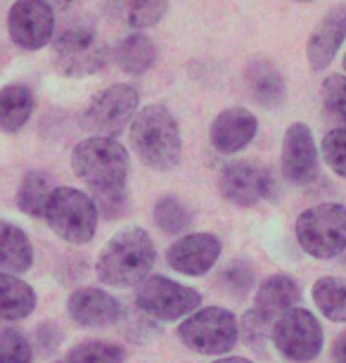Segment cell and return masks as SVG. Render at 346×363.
I'll use <instances>...</instances> for the list:
<instances>
[{
	"mask_svg": "<svg viewBox=\"0 0 346 363\" xmlns=\"http://www.w3.org/2000/svg\"><path fill=\"white\" fill-rule=\"evenodd\" d=\"M154 242L142 228H124L110 238L98 257L95 271L110 287H133L150 276L154 266Z\"/></svg>",
	"mask_w": 346,
	"mask_h": 363,
	"instance_id": "6da1fadb",
	"label": "cell"
},
{
	"mask_svg": "<svg viewBox=\"0 0 346 363\" xmlns=\"http://www.w3.org/2000/svg\"><path fill=\"white\" fill-rule=\"evenodd\" d=\"M131 143L138 157L150 169L171 171L180 164V128L166 107L147 105L138 109L131 124Z\"/></svg>",
	"mask_w": 346,
	"mask_h": 363,
	"instance_id": "7a4b0ae2",
	"label": "cell"
},
{
	"mask_svg": "<svg viewBox=\"0 0 346 363\" xmlns=\"http://www.w3.org/2000/svg\"><path fill=\"white\" fill-rule=\"evenodd\" d=\"M71 169L91 190L124 188L131 174V157L117 138L91 135L74 147Z\"/></svg>",
	"mask_w": 346,
	"mask_h": 363,
	"instance_id": "3957f363",
	"label": "cell"
},
{
	"mask_svg": "<svg viewBox=\"0 0 346 363\" xmlns=\"http://www.w3.org/2000/svg\"><path fill=\"white\" fill-rule=\"evenodd\" d=\"M52 65L67 79H86L110 65V48L88 26L67 29L52 38Z\"/></svg>",
	"mask_w": 346,
	"mask_h": 363,
	"instance_id": "277c9868",
	"label": "cell"
},
{
	"mask_svg": "<svg viewBox=\"0 0 346 363\" xmlns=\"http://www.w3.org/2000/svg\"><path fill=\"white\" fill-rule=\"evenodd\" d=\"M296 238L306 255L332 259L346 250V207L337 202L316 204L296 218Z\"/></svg>",
	"mask_w": 346,
	"mask_h": 363,
	"instance_id": "5b68a950",
	"label": "cell"
},
{
	"mask_svg": "<svg viewBox=\"0 0 346 363\" xmlns=\"http://www.w3.org/2000/svg\"><path fill=\"white\" fill-rule=\"evenodd\" d=\"M45 221L64 242L86 245L98 228V209L91 195L76 188H55L45 207Z\"/></svg>",
	"mask_w": 346,
	"mask_h": 363,
	"instance_id": "8992f818",
	"label": "cell"
},
{
	"mask_svg": "<svg viewBox=\"0 0 346 363\" xmlns=\"http://www.w3.org/2000/svg\"><path fill=\"white\" fill-rule=\"evenodd\" d=\"M178 337L183 345L197 354L219 356L228 354L235 347L237 337H240V325L228 309L207 306V309L195 311L188 320H183Z\"/></svg>",
	"mask_w": 346,
	"mask_h": 363,
	"instance_id": "52a82bcc",
	"label": "cell"
},
{
	"mask_svg": "<svg viewBox=\"0 0 346 363\" xmlns=\"http://www.w3.org/2000/svg\"><path fill=\"white\" fill-rule=\"evenodd\" d=\"M138 93L133 86L117 84L105 88L88 102L83 116H81V126L91 135L100 138H114L128 126V121L135 116L138 109Z\"/></svg>",
	"mask_w": 346,
	"mask_h": 363,
	"instance_id": "ba28073f",
	"label": "cell"
},
{
	"mask_svg": "<svg viewBox=\"0 0 346 363\" xmlns=\"http://www.w3.org/2000/svg\"><path fill=\"white\" fill-rule=\"evenodd\" d=\"M202 294L164 276H147L135 290V306L157 320L185 318L200 309Z\"/></svg>",
	"mask_w": 346,
	"mask_h": 363,
	"instance_id": "9c48e42d",
	"label": "cell"
},
{
	"mask_svg": "<svg viewBox=\"0 0 346 363\" xmlns=\"http://www.w3.org/2000/svg\"><path fill=\"white\" fill-rule=\"evenodd\" d=\"M273 345L284 359L296 363L313 361L323 349V328L306 309L284 311L273 325Z\"/></svg>",
	"mask_w": 346,
	"mask_h": 363,
	"instance_id": "30bf717a",
	"label": "cell"
},
{
	"mask_svg": "<svg viewBox=\"0 0 346 363\" xmlns=\"http://www.w3.org/2000/svg\"><path fill=\"white\" fill-rule=\"evenodd\" d=\"M8 33L22 50H38L55 36V15L45 0H17L8 15Z\"/></svg>",
	"mask_w": 346,
	"mask_h": 363,
	"instance_id": "8fae6325",
	"label": "cell"
},
{
	"mask_svg": "<svg viewBox=\"0 0 346 363\" xmlns=\"http://www.w3.org/2000/svg\"><path fill=\"white\" fill-rule=\"evenodd\" d=\"M219 190L223 200L235 207H254L261 200H273L275 181L266 169L254 167L249 162H233L223 169Z\"/></svg>",
	"mask_w": 346,
	"mask_h": 363,
	"instance_id": "7c38bea8",
	"label": "cell"
},
{
	"mask_svg": "<svg viewBox=\"0 0 346 363\" xmlns=\"http://www.w3.org/2000/svg\"><path fill=\"white\" fill-rule=\"evenodd\" d=\"M282 174L294 186H308L318 176V150L313 133L306 124L296 121L282 138Z\"/></svg>",
	"mask_w": 346,
	"mask_h": 363,
	"instance_id": "4fadbf2b",
	"label": "cell"
},
{
	"mask_svg": "<svg viewBox=\"0 0 346 363\" xmlns=\"http://www.w3.org/2000/svg\"><path fill=\"white\" fill-rule=\"evenodd\" d=\"M221 257V242L212 233H192L168 247L166 262L183 276H204L216 266Z\"/></svg>",
	"mask_w": 346,
	"mask_h": 363,
	"instance_id": "5bb4252c",
	"label": "cell"
},
{
	"mask_svg": "<svg viewBox=\"0 0 346 363\" xmlns=\"http://www.w3.org/2000/svg\"><path fill=\"white\" fill-rule=\"evenodd\" d=\"M256 131H259V121L249 109L230 107L212 121L209 138L221 155H235L256 138Z\"/></svg>",
	"mask_w": 346,
	"mask_h": 363,
	"instance_id": "9a60e30c",
	"label": "cell"
},
{
	"mask_svg": "<svg viewBox=\"0 0 346 363\" xmlns=\"http://www.w3.org/2000/svg\"><path fill=\"white\" fill-rule=\"evenodd\" d=\"M346 40V5H335L328 10L313 29L306 45V57L313 72L328 69Z\"/></svg>",
	"mask_w": 346,
	"mask_h": 363,
	"instance_id": "2e32d148",
	"label": "cell"
},
{
	"mask_svg": "<svg viewBox=\"0 0 346 363\" xmlns=\"http://www.w3.org/2000/svg\"><path fill=\"white\" fill-rule=\"evenodd\" d=\"M67 311L74 323L83 325V328H105L117 323L121 318L119 299H114L110 292L98 290V287H81L74 290L69 301H67Z\"/></svg>",
	"mask_w": 346,
	"mask_h": 363,
	"instance_id": "e0dca14e",
	"label": "cell"
},
{
	"mask_svg": "<svg viewBox=\"0 0 346 363\" xmlns=\"http://www.w3.org/2000/svg\"><path fill=\"white\" fill-rule=\"evenodd\" d=\"M301 299L299 285L294 283V278L289 276H270L263 280L259 292H256V304L254 309L266 316L268 320H275L282 316L284 311L294 309Z\"/></svg>",
	"mask_w": 346,
	"mask_h": 363,
	"instance_id": "ac0fdd59",
	"label": "cell"
},
{
	"mask_svg": "<svg viewBox=\"0 0 346 363\" xmlns=\"http://www.w3.org/2000/svg\"><path fill=\"white\" fill-rule=\"evenodd\" d=\"M33 247L29 235L10 221H0V271L19 276L31 269Z\"/></svg>",
	"mask_w": 346,
	"mask_h": 363,
	"instance_id": "d6986e66",
	"label": "cell"
},
{
	"mask_svg": "<svg viewBox=\"0 0 346 363\" xmlns=\"http://www.w3.org/2000/svg\"><path fill=\"white\" fill-rule=\"evenodd\" d=\"M36 309V292L22 278L0 271V320H22Z\"/></svg>",
	"mask_w": 346,
	"mask_h": 363,
	"instance_id": "ffe728a7",
	"label": "cell"
},
{
	"mask_svg": "<svg viewBox=\"0 0 346 363\" xmlns=\"http://www.w3.org/2000/svg\"><path fill=\"white\" fill-rule=\"evenodd\" d=\"M33 114V93L22 84L5 86L0 91V131L17 133Z\"/></svg>",
	"mask_w": 346,
	"mask_h": 363,
	"instance_id": "44dd1931",
	"label": "cell"
},
{
	"mask_svg": "<svg viewBox=\"0 0 346 363\" xmlns=\"http://www.w3.org/2000/svg\"><path fill=\"white\" fill-rule=\"evenodd\" d=\"M112 15L131 29H150L168 10V0H110Z\"/></svg>",
	"mask_w": 346,
	"mask_h": 363,
	"instance_id": "7402d4cb",
	"label": "cell"
},
{
	"mask_svg": "<svg viewBox=\"0 0 346 363\" xmlns=\"http://www.w3.org/2000/svg\"><path fill=\"white\" fill-rule=\"evenodd\" d=\"M154 60H157V48L145 33H131L117 48V65L131 77L145 74L154 65Z\"/></svg>",
	"mask_w": 346,
	"mask_h": 363,
	"instance_id": "603a6c76",
	"label": "cell"
},
{
	"mask_svg": "<svg viewBox=\"0 0 346 363\" xmlns=\"http://www.w3.org/2000/svg\"><path fill=\"white\" fill-rule=\"evenodd\" d=\"M52 178L43 174V171H29L22 183H19V190H17V207L29 214L33 218L38 216H45V207H47V200L52 195Z\"/></svg>",
	"mask_w": 346,
	"mask_h": 363,
	"instance_id": "cb8c5ba5",
	"label": "cell"
},
{
	"mask_svg": "<svg viewBox=\"0 0 346 363\" xmlns=\"http://www.w3.org/2000/svg\"><path fill=\"white\" fill-rule=\"evenodd\" d=\"M247 81H249V86H252L254 100L259 102V105L270 109V107H275L282 102L284 81H282V74L277 72L273 65H268V62L252 65L249 67Z\"/></svg>",
	"mask_w": 346,
	"mask_h": 363,
	"instance_id": "d4e9b609",
	"label": "cell"
},
{
	"mask_svg": "<svg viewBox=\"0 0 346 363\" xmlns=\"http://www.w3.org/2000/svg\"><path fill=\"white\" fill-rule=\"evenodd\" d=\"M313 301L325 318L332 323H346V280L344 278H321L313 285Z\"/></svg>",
	"mask_w": 346,
	"mask_h": 363,
	"instance_id": "484cf974",
	"label": "cell"
},
{
	"mask_svg": "<svg viewBox=\"0 0 346 363\" xmlns=\"http://www.w3.org/2000/svg\"><path fill=\"white\" fill-rule=\"evenodd\" d=\"M126 349L117 342L88 340L79 342L67 354V363H124Z\"/></svg>",
	"mask_w": 346,
	"mask_h": 363,
	"instance_id": "4316f807",
	"label": "cell"
},
{
	"mask_svg": "<svg viewBox=\"0 0 346 363\" xmlns=\"http://www.w3.org/2000/svg\"><path fill=\"white\" fill-rule=\"evenodd\" d=\"M154 221L168 235H178V233L188 230V225L192 223V214H190V209L178 197L166 195L154 204Z\"/></svg>",
	"mask_w": 346,
	"mask_h": 363,
	"instance_id": "83f0119b",
	"label": "cell"
},
{
	"mask_svg": "<svg viewBox=\"0 0 346 363\" xmlns=\"http://www.w3.org/2000/svg\"><path fill=\"white\" fill-rule=\"evenodd\" d=\"M219 285L223 287V292L233 294V297H244L254 285V271L249 264H244L242 259L228 264L226 269L221 271L219 276Z\"/></svg>",
	"mask_w": 346,
	"mask_h": 363,
	"instance_id": "f1b7e54d",
	"label": "cell"
},
{
	"mask_svg": "<svg viewBox=\"0 0 346 363\" xmlns=\"http://www.w3.org/2000/svg\"><path fill=\"white\" fill-rule=\"evenodd\" d=\"M33 349L19 330L0 333V363H31Z\"/></svg>",
	"mask_w": 346,
	"mask_h": 363,
	"instance_id": "f546056e",
	"label": "cell"
},
{
	"mask_svg": "<svg viewBox=\"0 0 346 363\" xmlns=\"http://www.w3.org/2000/svg\"><path fill=\"white\" fill-rule=\"evenodd\" d=\"M323 157L337 176L346 178V128H332L330 133H325Z\"/></svg>",
	"mask_w": 346,
	"mask_h": 363,
	"instance_id": "4dcf8cb0",
	"label": "cell"
},
{
	"mask_svg": "<svg viewBox=\"0 0 346 363\" xmlns=\"http://www.w3.org/2000/svg\"><path fill=\"white\" fill-rule=\"evenodd\" d=\"M91 200L95 202L98 214L105 218H121L128 209V190L124 188H107V190H93Z\"/></svg>",
	"mask_w": 346,
	"mask_h": 363,
	"instance_id": "1f68e13d",
	"label": "cell"
},
{
	"mask_svg": "<svg viewBox=\"0 0 346 363\" xmlns=\"http://www.w3.org/2000/svg\"><path fill=\"white\" fill-rule=\"evenodd\" d=\"M323 102L332 114L346 121V77H330L323 84Z\"/></svg>",
	"mask_w": 346,
	"mask_h": 363,
	"instance_id": "d6a6232c",
	"label": "cell"
},
{
	"mask_svg": "<svg viewBox=\"0 0 346 363\" xmlns=\"http://www.w3.org/2000/svg\"><path fill=\"white\" fill-rule=\"evenodd\" d=\"M273 320H268L266 316H261L259 311L252 309L244 313L242 320V333H244V342L252 347H259L263 340H268V333H273Z\"/></svg>",
	"mask_w": 346,
	"mask_h": 363,
	"instance_id": "836d02e7",
	"label": "cell"
},
{
	"mask_svg": "<svg viewBox=\"0 0 346 363\" xmlns=\"http://www.w3.org/2000/svg\"><path fill=\"white\" fill-rule=\"evenodd\" d=\"M330 356L332 363H346V330L342 335H337V340L332 342Z\"/></svg>",
	"mask_w": 346,
	"mask_h": 363,
	"instance_id": "e575fe53",
	"label": "cell"
},
{
	"mask_svg": "<svg viewBox=\"0 0 346 363\" xmlns=\"http://www.w3.org/2000/svg\"><path fill=\"white\" fill-rule=\"evenodd\" d=\"M47 5H50L52 10H67V8H71L76 0H45Z\"/></svg>",
	"mask_w": 346,
	"mask_h": 363,
	"instance_id": "d590c367",
	"label": "cell"
},
{
	"mask_svg": "<svg viewBox=\"0 0 346 363\" xmlns=\"http://www.w3.org/2000/svg\"><path fill=\"white\" fill-rule=\"evenodd\" d=\"M214 363H254V361H247V359H237V356H230V359H219Z\"/></svg>",
	"mask_w": 346,
	"mask_h": 363,
	"instance_id": "8d00e7d4",
	"label": "cell"
},
{
	"mask_svg": "<svg viewBox=\"0 0 346 363\" xmlns=\"http://www.w3.org/2000/svg\"><path fill=\"white\" fill-rule=\"evenodd\" d=\"M342 65H344V72H346V52H344V62Z\"/></svg>",
	"mask_w": 346,
	"mask_h": 363,
	"instance_id": "74e56055",
	"label": "cell"
},
{
	"mask_svg": "<svg viewBox=\"0 0 346 363\" xmlns=\"http://www.w3.org/2000/svg\"><path fill=\"white\" fill-rule=\"evenodd\" d=\"M344 262H346V250H344Z\"/></svg>",
	"mask_w": 346,
	"mask_h": 363,
	"instance_id": "f35d334b",
	"label": "cell"
},
{
	"mask_svg": "<svg viewBox=\"0 0 346 363\" xmlns=\"http://www.w3.org/2000/svg\"><path fill=\"white\" fill-rule=\"evenodd\" d=\"M55 363H67V361H55Z\"/></svg>",
	"mask_w": 346,
	"mask_h": 363,
	"instance_id": "ab89813d",
	"label": "cell"
}]
</instances>
